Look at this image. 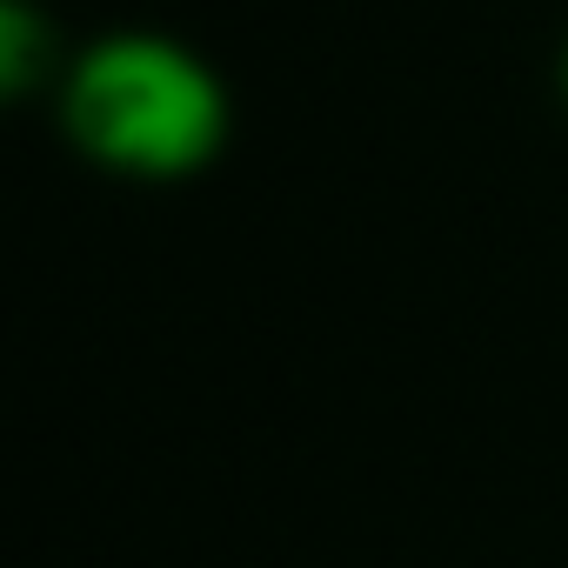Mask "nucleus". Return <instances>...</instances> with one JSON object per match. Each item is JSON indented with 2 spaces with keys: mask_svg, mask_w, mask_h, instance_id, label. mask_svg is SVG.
Masks as SVG:
<instances>
[{
  "mask_svg": "<svg viewBox=\"0 0 568 568\" xmlns=\"http://www.w3.org/2000/svg\"><path fill=\"white\" fill-rule=\"evenodd\" d=\"M561 94H568V54H561Z\"/></svg>",
  "mask_w": 568,
  "mask_h": 568,
  "instance_id": "7ed1b4c3",
  "label": "nucleus"
},
{
  "mask_svg": "<svg viewBox=\"0 0 568 568\" xmlns=\"http://www.w3.org/2000/svg\"><path fill=\"white\" fill-rule=\"evenodd\" d=\"M41 74H54V28L28 0H8L0 8V81H8V94H34Z\"/></svg>",
  "mask_w": 568,
  "mask_h": 568,
  "instance_id": "f03ea898",
  "label": "nucleus"
},
{
  "mask_svg": "<svg viewBox=\"0 0 568 568\" xmlns=\"http://www.w3.org/2000/svg\"><path fill=\"white\" fill-rule=\"evenodd\" d=\"M61 128L74 154L121 181H187L221 161L227 81L174 34H108L61 68Z\"/></svg>",
  "mask_w": 568,
  "mask_h": 568,
  "instance_id": "f257e3e1",
  "label": "nucleus"
}]
</instances>
